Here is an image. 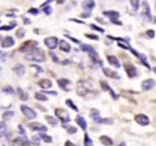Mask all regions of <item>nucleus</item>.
I'll return each mask as SVG.
<instances>
[{"mask_svg":"<svg viewBox=\"0 0 156 146\" xmlns=\"http://www.w3.org/2000/svg\"><path fill=\"white\" fill-rule=\"evenodd\" d=\"M77 94L81 97H84L93 91V86L89 81L81 80L77 84Z\"/></svg>","mask_w":156,"mask_h":146,"instance_id":"f257e3e1","label":"nucleus"},{"mask_svg":"<svg viewBox=\"0 0 156 146\" xmlns=\"http://www.w3.org/2000/svg\"><path fill=\"white\" fill-rule=\"evenodd\" d=\"M25 57L26 60L38 62V63H42L45 60V56H44V52L39 48H36L32 51L29 52V53L25 55Z\"/></svg>","mask_w":156,"mask_h":146,"instance_id":"f03ea898","label":"nucleus"},{"mask_svg":"<svg viewBox=\"0 0 156 146\" xmlns=\"http://www.w3.org/2000/svg\"><path fill=\"white\" fill-rule=\"evenodd\" d=\"M90 116L92 118L94 121L97 122L99 123H103V124H112V120L109 118H102L99 115V112L96 109H92L90 110Z\"/></svg>","mask_w":156,"mask_h":146,"instance_id":"7ed1b4c3","label":"nucleus"},{"mask_svg":"<svg viewBox=\"0 0 156 146\" xmlns=\"http://www.w3.org/2000/svg\"><path fill=\"white\" fill-rule=\"evenodd\" d=\"M54 113L63 123H67L71 121L70 114H69L68 111H67L66 110L62 109V108H57L54 110Z\"/></svg>","mask_w":156,"mask_h":146,"instance_id":"20e7f679","label":"nucleus"},{"mask_svg":"<svg viewBox=\"0 0 156 146\" xmlns=\"http://www.w3.org/2000/svg\"><path fill=\"white\" fill-rule=\"evenodd\" d=\"M38 42L35 40H27L24 42L21 47H19V51L22 53H25V52H31L37 48Z\"/></svg>","mask_w":156,"mask_h":146,"instance_id":"39448f33","label":"nucleus"},{"mask_svg":"<svg viewBox=\"0 0 156 146\" xmlns=\"http://www.w3.org/2000/svg\"><path fill=\"white\" fill-rule=\"evenodd\" d=\"M142 17L146 22H150L151 21V8H150L149 4L147 1L142 2V12L141 13Z\"/></svg>","mask_w":156,"mask_h":146,"instance_id":"423d86ee","label":"nucleus"},{"mask_svg":"<svg viewBox=\"0 0 156 146\" xmlns=\"http://www.w3.org/2000/svg\"><path fill=\"white\" fill-rule=\"evenodd\" d=\"M57 84L61 89L65 91H71L72 90V82L67 78H59L57 79Z\"/></svg>","mask_w":156,"mask_h":146,"instance_id":"0eeeda50","label":"nucleus"},{"mask_svg":"<svg viewBox=\"0 0 156 146\" xmlns=\"http://www.w3.org/2000/svg\"><path fill=\"white\" fill-rule=\"evenodd\" d=\"M21 110H22V113H23L29 120H33V119H35V118L37 116V113H35V111H34L32 108L26 106V105H22V106H21Z\"/></svg>","mask_w":156,"mask_h":146,"instance_id":"6e6552de","label":"nucleus"},{"mask_svg":"<svg viewBox=\"0 0 156 146\" xmlns=\"http://www.w3.org/2000/svg\"><path fill=\"white\" fill-rule=\"evenodd\" d=\"M124 68L129 78H134L137 75V69L133 64L129 63H124Z\"/></svg>","mask_w":156,"mask_h":146,"instance_id":"1a4fd4ad","label":"nucleus"},{"mask_svg":"<svg viewBox=\"0 0 156 146\" xmlns=\"http://www.w3.org/2000/svg\"><path fill=\"white\" fill-rule=\"evenodd\" d=\"M44 44L50 50H54L58 44V39L56 36H50L44 39Z\"/></svg>","mask_w":156,"mask_h":146,"instance_id":"9d476101","label":"nucleus"},{"mask_svg":"<svg viewBox=\"0 0 156 146\" xmlns=\"http://www.w3.org/2000/svg\"><path fill=\"white\" fill-rule=\"evenodd\" d=\"M135 120L138 124H139L140 126H146L149 125L150 120L149 118L145 114H138L135 116Z\"/></svg>","mask_w":156,"mask_h":146,"instance_id":"9b49d317","label":"nucleus"},{"mask_svg":"<svg viewBox=\"0 0 156 146\" xmlns=\"http://www.w3.org/2000/svg\"><path fill=\"white\" fill-rule=\"evenodd\" d=\"M29 127L33 131H38L40 133H44V132L47 131V128L44 125L40 123H37V122H32V123H29Z\"/></svg>","mask_w":156,"mask_h":146,"instance_id":"f8f14e48","label":"nucleus"},{"mask_svg":"<svg viewBox=\"0 0 156 146\" xmlns=\"http://www.w3.org/2000/svg\"><path fill=\"white\" fill-rule=\"evenodd\" d=\"M156 85V81L153 78H148L142 82V88L143 91H147L151 90Z\"/></svg>","mask_w":156,"mask_h":146,"instance_id":"ddd939ff","label":"nucleus"},{"mask_svg":"<svg viewBox=\"0 0 156 146\" xmlns=\"http://www.w3.org/2000/svg\"><path fill=\"white\" fill-rule=\"evenodd\" d=\"M82 7L86 11V13L90 14L91 11L95 7V2L93 0H84L82 2Z\"/></svg>","mask_w":156,"mask_h":146,"instance_id":"4468645a","label":"nucleus"},{"mask_svg":"<svg viewBox=\"0 0 156 146\" xmlns=\"http://www.w3.org/2000/svg\"><path fill=\"white\" fill-rule=\"evenodd\" d=\"M102 72H103L104 75L106 77L110 78H114V79H119L120 76L119 75L117 72L113 71L111 69L109 68H102Z\"/></svg>","mask_w":156,"mask_h":146,"instance_id":"2eb2a0df","label":"nucleus"},{"mask_svg":"<svg viewBox=\"0 0 156 146\" xmlns=\"http://www.w3.org/2000/svg\"><path fill=\"white\" fill-rule=\"evenodd\" d=\"M14 44H15V40L12 38V36H8L3 39L2 43H1V46H2V48H9V47L14 46Z\"/></svg>","mask_w":156,"mask_h":146,"instance_id":"dca6fc26","label":"nucleus"},{"mask_svg":"<svg viewBox=\"0 0 156 146\" xmlns=\"http://www.w3.org/2000/svg\"><path fill=\"white\" fill-rule=\"evenodd\" d=\"M14 142L16 143L17 145H19V146H31L30 141H29V139L27 138L26 136H21V137L17 138L14 141Z\"/></svg>","mask_w":156,"mask_h":146,"instance_id":"f3484780","label":"nucleus"},{"mask_svg":"<svg viewBox=\"0 0 156 146\" xmlns=\"http://www.w3.org/2000/svg\"><path fill=\"white\" fill-rule=\"evenodd\" d=\"M105 16L108 17L111 20V22L112 21H116L118 20V18H119V13L116 11H108V12H102Z\"/></svg>","mask_w":156,"mask_h":146,"instance_id":"a211bd4d","label":"nucleus"},{"mask_svg":"<svg viewBox=\"0 0 156 146\" xmlns=\"http://www.w3.org/2000/svg\"><path fill=\"white\" fill-rule=\"evenodd\" d=\"M76 122H77V125H78L84 131H85V130H87V121H86V120L82 116H81V115L77 116V117H76Z\"/></svg>","mask_w":156,"mask_h":146,"instance_id":"6ab92c4d","label":"nucleus"},{"mask_svg":"<svg viewBox=\"0 0 156 146\" xmlns=\"http://www.w3.org/2000/svg\"><path fill=\"white\" fill-rule=\"evenodd\" d=\"M52 81L47 78H42L38 81V85L43 89H49L52 87Z\"/></svg>","mask_w":156,"mask_h":146,"instance_id":"aec40b11","label":"nucleus"},{"mask_svg":"<svg viewBox=\"0 0 156 146\" xmlns=\"http://www.w3.org/2000/svg\"><path fill=\"white\" fill-rule=\"evenodd\" d=\"M12 70L15 72V73L18 76L20 77L22 76L25 73V66L22 65V64H18L16 66H15L12 69Z\"/></svg>","mask_w":156,"mask_h":146,"instance_id":"412c9836","label":"nucleus"},{"mask_svg":"<svg viewBox=\"0 0 156 146\" xmlns=\"http://www.w3.org/2000/svg\"><path fill=\"white\" fill-rule=\"evenodd\" d=\"M59 48H60V50L65 52V53H69L71 51V45L69 44L66 40H61L60 41V43H59Z\"/></svg>","mask_w":156,"mask_h":146,"instance_id":"4be33fe9","label":"nucleus"},{"mask_svg":"<svg viewBox=\"0 0 156 146\" xmlns=\"http://www.w3.org/2000/svg\"><path fill=\"white\" fill-rule=\"evenodd\" d=\"M99 140H100V142L105 146H111L113 145L112 139L107 136H101L99 137Z\"/></svg>","mask_w":156,"mask_h":146,"instance_id":"5701e85b","label":"nucleus"},{"mask_svg":"<svg viewBox=\"0 0 156 146\" xmlns=\"http://www.w3.org/2000/svg\"><path fill=\"white\" fill-rule=\"evenodd\" d=\"M106 58H107L108 62H109L110 65L116 67V68H119L120 67V63H119V60H118V59L115 56H107Z\"/></svg>","mask_w":156,"mask_h":146,"instance_id":"b1692460","label":"nucleus"},{"mask_svg":"<svg viewBox=\"0 0 156 146\" xmlns=\"http://www.w3.org/2000/svg\"><path fill=\"white\" fill-rule=\"evenodd\" d=\"M18 93H19V98H20V100H22V101H26L29 100V94L25 92L22 88H18Z\"/></svg>","mask_w":156,"mask_h":146,"instance_id":"393cba45","label":"nucleus"},{"mask_svg":"<svg viewBox=\"0 0 156 146\" xmlns=\"http://www.w3.org/2000/svg\"><path fill=\"white\" fill-rule=\"evenodd\" d=\"M81 49L83 52H85V53H91L92 52H93L94 49L93 47H91L90 45H88V44H81Z\"/></svg>","mask_w":156,"mask_h":146,"instance_id":"a878e982","label":"nucleus"},{"mask_svg":"<svg viewBox=\"0 0 156 146\" xmlns=\"http://www.w3.org/2000/svg\"><path fill=\"white\" fill-rule=\"evenodd\" d=\"M139 59L140 60V61H141V63H142L143 65L145 66L146 67L147 69H151V67H150V65L148 64V61H147V57H146L145 55L144 54H140L139 57Z\"/></svg>","mask_w":156,"mask_h":146,"instance_id":"bb28decb","label":"nucleus"},{"mask_svg":"<svg viewBox=\"0 0 156 146\" xmlns=\"http://www.w3.org/2000/svg\"><path fill=\"white\" fill-rule=\"evenodd\" d=\"M84 146H94L92 139L90 138L87 133H85V135H84Z\"/></svg>","mask_w":156,"mask_h":146,"instance_id":"cd10ccee","label":"nucleus"},{"mask_svg":"<svg viewBox=\"0 0 156 146\" xmlns=\"http://www.w3.org/2000/svg\"><path fill=\"white\" fill-rule=\"evenodd\" d=\"M39 136H40V138L41 139L43 140V141H44V142H47V143L52 142L51 136H47V135H46L45 133H41L40 134H39Z\"/></svg>","mask_w":156,"mask_h":146,"instance_id":"c85d7f7f","label":"nucleus"},{"mask_svg":"<svg viewBox=\"0 0 156 146\" xmlns=\"http://www.w3.org/2000/svg\"><path fill=\"white\" fill-rule=\"evenodd\" d=\"M66 104H67V106H68L70 108H71L72 110H74V111H76V112L79 111V110H78L77 107L76 106L75 104H74L72 100L67 99V101H66Z\"/></svg>","mask_w":156,"mask_h":146,"instance_id":"c756f323","label":"nucleus"},{"mask_svg":"<svg viewBox=\"0 0 156 146\" xmlns=\"http://www.w3.org/2000/svg\"><path fill=\"white\" fill-rule=\"evenodd\" d=\"M7 127L6 125L4 122H0V137L5 136V133H6Z\"/></svg>","mask_w":156,"mask_h":146,"instance_id":"7c9ffc66","label":"nucleus"},{"mask_svg":"<svg viewBox=\"0 0 156 146\" xmlns=\"http://www.w3.org/2000/svg\"><path fill=\"white\" fill-rule=\"evenodd\" d=\"M35 98L38 101H47V97L44 95H43L41 92H37V93H35Z\"/></svg>","mask_w":156,"mask_h":146,"instance_id":"2f4dec72","label":"nucleus"},{"mask_svg":"<svg viewBox=\"0 0 156 146\" xmlns=\"http://www.w3.org/2000/svg\"><path fill=\"white\" fill-rule=\"evenodd\" d=\"M130 3H131L133 8L136 12L139 10L140 5V0H130Z\"/></svg>","mask_w":156,"mask_h":146,"instance_id":"473e14b6","label":"nucleus"},{"mask_svg":"<svg viewBox=\"0 0 156 146\" xmlns=\"http://www.w3.org/2000/svg\"><path fill=\"white\" fill-rule=\"evenodd\" d=\"M45 119L47 120L49 124H50L51 126H56L57 124V123H58L55 118H54L51 116H45Z\"/></svg>","mask_w":156,"mask_h":146,"instance_id":"72a5a7b5","label":"nucleus"},{"mask_svg":"<svg viewBox=\"0 0 156 146\" xmlns=\"http://www.w3.org/2000/svg\"><path fill=\"white\" fill-rule=\"evenodd\" d=\"M13 116L14 112L11 111V110H8V111H5V113H3V115H2V119H3V120H8Z\"/></svg>","mask_w":156,"mask_h":146,"instance_id":"f704fd0d","label":"nucleus"},{"mask_svg":"<svg viewBox=\"0 0 156 146\" xmlns=\"http://www.w3.org/2000/svg\"><path fill=\"white\" fill-rule=\"evenodd\" d=\"M32 143L33 146H40L41 139L39 137L36 136H34L32 137Z\"/></svg>","mask_w":156,"mask_h":146,"instance_id":"c9c22d12","label":"nucleus"},{"mask_svg":"<svg viewBox=\"0 0 156 146\" xmlns=\"http://www.w3.org/2000/svg\"><path fill=\"white\" fill-rule=\"evenodd\" d=\"M2 91L4 93L7 94V95H14L15 94V91L13 88L11 86H6L2 89Z\"/></svg>","mask_w":156,"mask_h":146,"instance_id":"e433bc0d","label":"nucleus"},{"mask_svg":"<svg viewBox=\"0 0 156 146\" xmlns=\"http://www.w3.org/2000/svg\"><path fill=\"white\" fill-rule=\"evenodd\" d=\"M16 26V25H3V26L0 27V31H11Z\"/></svg>","mask_w":156,"mask_h":146,"instance_id":"4c0bfd02","label":"nucleus"},{"mask_svg":"<svg viewBox=\"0 0 156 146\" xmlns=\"http://www.w3.org/2000/svg\"><path fill=\"white\" fill-rule=\"evenodd\" d=\"M15 34H16L17 37H19V38H22V37H24V36H25V31L23 28H19V30L16 31Z\"/></svg>","mask_w":156,"mask_h":146,"instance_id":"58836bf2","label":"nucleus"},{"mask_svg":"<svg viewBox=\"0 0 156 146\" xmlns=\"http://www.w3.org/2000/svg\"><path fill=\"white\" fill-rule=\"evenodd\" d=\"M100 85H101V88H102V89L105 91H109V90L111 89L110 87L109 86V85H108L107 83H106L105 81H100Z\"/></svg>","mask_w":156,"mask_h":146,"instance_id":"ea45409f","label":"nucleus"},{"mask_svg":"<svg viewBox=\"0 0 156 146\" xmlns=\"http://www.w3.org/2000/svg\"><path fill=\"white\" fill-rule=\"evenodd\" d=\"M43 12L47 15H50V14L52 13V8L50 6V5H47L45 8H43Z\"/></svg>","mask_w":156,"mask_h":146,"instance_id":"a19ab883","label":"nucleus"},{"mask_svg":"<svg viewBox=\"0 0 156 146\" xmlns=\"http://www.w3.org/2000/svg\"><path fill=\"white\" fill-rule=\"evenodd\" d=\"M67 133L70 135L74 134V133H76L77 132V129L76 127H74V126H71V127H69L68 129H67Z\"/></svg>","mask_w":156,"mask_h":146,"instance_id":"79ce46f5","label":"nucleus"},{"mask_svg":"<svg viewBox=\"0 0 156 146\" xmlns=\"http://www.w3.org/2000/svg\"><path fill=\"white\" fill-rule=\"evenodd\" d=\"M85 36L87 37V38L91 39V40H99V36L95 34H86Z\"/></svg>","mask_w":156,"mask_h":146,"instance_id":"37998d69","label":"nucleus"},{"mask_svg":"<svg viewBox=\"0 0 156 146\" xmlns=\"http://www.w3.org/2000/svg\"><path fill=\"white\" fill-rule=\"evenodd\" d=\"M91 28H92L93 30H96L97 31L100 32V33H104V30L102 28H99V27L96 26V25H93V24H91Z\"/></svg>","mask_w":156,"mask_h":146,"instance_id":"c03bdc74","label":"nucleus"},{"mask_svg":"<svg viewBox=\"0 0 156 146\" xmlns=\"http://www.w3.org/2000/svg\"><path fill=\"white\" fill-rule=\"evenodd\" d=\"M19 133L21 135V136H26V132H25V129L22 127V126L19 125Z\"/></svg>","mask_w":156,"mask_h":146,"instance_id":"a18cd8bd","label":"nucleus"},{"mask_svg":"<svg viewBox=\"0 0 156 146\" xmlns=\"http://www.w3.org/2000/svg\"><path fill=\"white\" fill-rule=\"evenodd\" d=\"M146 34L149 36L150 38H154V35H155V32L154 30H148L146 31Z\"/></svg>","mask_w":156,"mask_h":146,"instance_id":"49530a36","label":"nucleus"},{"mask_svg":"<svg viewBox=\"0 0 156 146\" xmlns=\"http://www.w3.org/2000/svg\"><path fill=\"white\" fill-rule=\"evenodd\" d=\"M29 13L32 14V15H38V14L39 13V11L38 10L37 8H30V9H29Z\"/></svg>","mask_w":156,"mask_h":146,"instance_id":"de8ad7c7","label":"nucleus"},{"mask_svg":"<svg viewBox=\"0 0 156 146\" xmlns=\"http://www.w3.org/2000/svg\"><path fill=\"white\" fill-rule=\"evenodd\" d=\"M49 53H50V57H51L52 60H54V62H55V63H58L59 60H58V58L57 57V56H56L54 53H52V52H50Z\"/></svg>","mask_w":156,"mask_h":146,"instance_id":"09e8293b","label":"nucleus"},{"mask_svg":"<svg viewBox=\"0 0 156 146\" xmlns=\"http://www.w3.org/2000/svg\"><path fill=\"white\" fill-rule=\"evenodd\" d=\"M32 67H34V68H35L36 69L38 70L37 71V74H39V72H43V69L41 68V67H40L39 66H37V65H32L31 66Z\"/></svg>","mask_w":156,"mask_h":146,"instance_id":"8fccbe9b","label":"nucleus"},{"mask_svg":"<svg viewBox=\"0 0 156 146\" xmlns=\"http://www.w3.org/2000/svg\"><path fill=\"white\" fill-rule=\"evenodd\" d=\"M65 36H67L68 39H70L71 40H72L74 43H81V41H80V40H78L77 39H76V38H74V37H71V36H69V35H65Z\"/></svg>","mask_w":156,"mask_h":146,"instance_id":"3c124183","label":"nucleus"},{"mask_svg":"<svg viewBox=\"0 0 156 146\" xmlns=\"http://www.w3.org/2000/svg\"><path fill=\"white\" fill-rule=\"evenodd\" d=\"M6 54H7L6 53H4V52L0 50V60H3V59L6 57Z\"/></svg>","mask_w":156,"mask_h":146,"instance_id":"603ef678","label":"nucleus"},{"mask_svg":"<svg viewBox=\"0 0 156 146\" xmlns=\"http://www.w3.org/2000/svg\"><path fill=\"white\" fill-rule=\"evenodd\" d=\"M64 145H65V146H76L75 145H74L73 142H71L70 140H67V141L66 142L65 144H64Z\"/></svg>","mask_w":156,"mask_h":146,"instance_id":"864d4df0","label":"nucleus"},{"mask_svg":"<svg viewBox=\"0 0 156 146\" xmlns=\"http://www.w3.org/2000/svg\"><path fill=\"white\" fill-rule=\"evenodd\" d=\"M43 93H47V94H50V95H57V93L56 91H42Z\"/></svg>","mask_w":156,"mask_h":146,"instance_id":"5fc2aeb1","label":"nucleus"},{"mask_svg":"<svg viewBox=\"0 0 156 146\" xmlns=\"http://www.w3.org/2000/svg\"><path fill=\"white\" fill-rule=\"evenodd\" d=\"M52 1H53V0H47V1H46L45 2H44V4H43V5H41V7H44V6H46V5H47V4H48V3H50V2H52Z\"/></svg>","mask_w":156,"mask_h":146,"instance_id":"6e6d98bb","label":"nucleus"},{"mask_svg":"<svg viewBox=\"0 0 156 146\" xmlns=\"http://www.w3.org/2000/svg\"><path fill=\"white\" fill-rule=\"evenodd\" d=\"M64 62H62V64H64V65H66V64H67V63H69L70 62H69V60H64Z\"/></svg>","mask_w":156,"mask_h":146,"instance_id":"4d7b16f0","label":"nucleus"},{"mask_svg":"<svg viewBox=\"0 0 156 146\" xmlns=\"http://www.w3.org/2000/svg\"><path fill=\"white\" fill-rule=\"evenodd\" d=\"M119 146H126V143H125L124 142H122L119 145Z\"/></svg>","mask_w":156,"mask_h":146,"instance_id":"13d9d810","label":"nucleus"},{"mask_svg":"<svg viewBox=\"0 0 156 146\" xmlns=\"http://www.w3.org/2000/svg\"><path fill=\"white\" fill-rule=\"evenodd\" d=\"M152 70H153V72H154L155 73V74H156V66H155V67H154V68L152 69Z\"/></svg>","mask_w":156,"mask_h":146,"instance_id":"bf43d9fd","label":"nucleus"},{"mask_svg":"<svg viewBox=\"0 0 156 146\" xmlns=\"http://www.w3.org/2000/svg\"><path fill=\"white\" fill-rule=\"evenodd\" d=\"M64 1H65V0H60V2H57V3H63V2H64Z\"/></svg>","mask_w":156,"mask_h":146,"instance_id":"052dcab7","label":"nucleus"},{"mask_svg":"<svg viewBox=\"0 0 156 146\" xmlns=\"http://www.w3.org/2000/svg\"><path fill=\"white\" fill-rule=\"evenodd\" d=\"M1 72H2V69L0 67V75H1Z\"/></svg>","mask_w":156,"mask_h":146,"instance_id":"680f3d73","label":"nucleus"},{"mask_svg":"<svg viewBox=\"0 0 156 146\" xmlns=\"http://www.w3.org/2000/svg\"><path fill=\"white\" fill-rule=\"evenodd\" d=\"M154 24H156V18H154Z\"/></svg>","mask_w":156,"mask_h":146,"instance_id":"e2e57ef3","label":"nucleus"},{"mask_svg":"<svg viewBox=\"0 0 156 146\" xmlns=\"http://www.w3.org/2000/svg\"><path fill=\"white\" fill-rule=\"evenodd\" d=\"M2 146H7V145H2ZM8 146H14V145H8Z\"/></svg>","mask_w":156,"mask_h":146,"instance_id":"0e129e2a","label":"nucleus"},{"mask_svg":"<svg viewBox=\"0 0 156 146\" xmlns=\"http://www.w3.org/2000/svg\"><path fill=\"white\" fill-rule=\"evenodd\" d=\"M155 9H156V2H155Z\"/></svg>","mask_w":156,"mask_h":146,"instance_id":"69168bd1","label":"nucleus"},{"mask_svg":"<svg viewBox=\"0 0 156 146\" xmlns=\"http://www.w3.org/2000/svg\"><path fill=\"white\" fill-rule=\"evenodd\" d=\"M0 22H1V21H0Z\"/></svg>","mask_w":156,"mask_h":146,"instance_id":"338daca9","label":"nucleus"}]
</instances>
